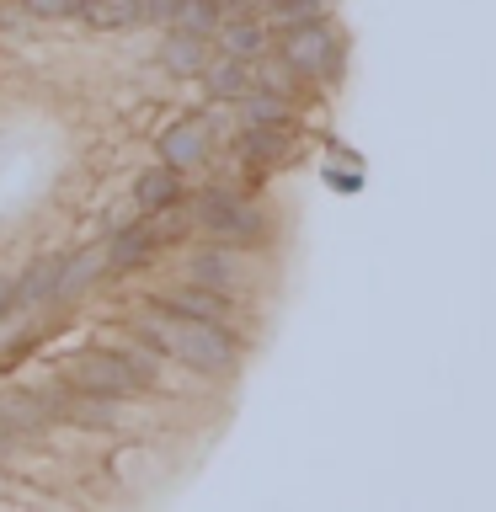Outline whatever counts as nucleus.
<instances>
[{
	"label": "nucleus",
	"instance_id": "f03ea898",
	"mask_svg": "<svg viewBox=\"0 0 496 512\" xmlns=\"http://www.w3.org/2000/svg\"><path fill=\"white\" fill-rule=\"evenodd\" d=\"M278 54L294 75H310V80H326V75L342 70V43H336V32L320 22V16H310V22H288Z\"/></svg>",
	"mask_w": 496,
	"mask_h": 512
},
{
	"label": "nucleus",
	"instance_id": "7ed1b4c3",
	"mask_svg": "<svg viewBox=\"0 0 496 512\" xmlns=\"http://www.w3.org/2000/svg\"><path fill=\"white\" fill-rule=\"evenodd\" d=\"M192 208H198V224L208 235H219V240H256L262 235V214H256L251 203H240L230 198V192H219V187H208L192 198Z\"/></svg>",
	"mask_w": 496,
	"mask_h": 512
},
{
	"label": "nucleus",
	"instance_id": "5701e85b",
	"mask_svg": "<svg viewBox=\"0 0 496 512\" xmlns=\"http://www.w3.org/2000/svg\"><path fill=\"white\" fill-rule=\"evenodd\" d=\"M6 454H11V432L0 427V459H6Z\"/></svg>",
	"mask_w": 496,
	"mask_h": 512
},
{
	"label": "nucleus",
	"instance_id": "6ab92c4d",
	"mask_svg": "<svg viewBox=\"0 0 496 512\" xmlns=\"http://www.w3.org/2000/svg\"><path fill=\"white\" fill-rule=\"evenodd\" d=\"M123 363H128V374L139 379V390L160 379V358H155V347H128V352H123Z\"/></svg>",
	"mask_w": 496,
	"mask_h": 512
},
{
	"label": "nucleus",
	"instance_id": "0eeeda50",
	"mask_svg": "<svg viewBox=\"0 0 496 512\" xmlns=\"http://www.w3.org/2000/svg\"><path fill=\"white\" fill-rule=\"evenodd\" d=\"M59 262H64V256H38V262H32V267L22 272V278L11 283V299H16V304H27V310H38V304H48V299H54Z\"/></svg>",
	"mask_w": 496,
	"mask_h": 512
},
{
	"label": "nucleus",
	"instance_id": "aec40b11",
	"mask_svg": "<svg viewBox=\"0 0 496 512\" xmlns=\"http://www.w3.org/2000/svg\"><path fill=\"white\" fill-rule=\"evenodd\" d=\"M267 16L272 22H310V16H320V0H267Z\"/></svg>",
	"mask_w": 496,
	"mask_h": 512
},
{
	"label": "nucleus",
	"instance_id": "dca6fc26",
	"mask_svg": "<svg viewBox=\"0 0 496 512\" xmlns=\"http://www.w3.org/2000/svg\"><path fill=\"white\" fill-rule=\"evenodd\" d=\"M246 118L251 123H267V128H288L294 123V107L283 102V91H246Z\"/></svg>",
	"mask_w": 496,
	"mask_h": 512
},
{
	"label": "nucleus",
	"instance_id": "9d476101",
	"mask_svg": "<svg viewBox=\"0 0 496 512\" xmlns=\"http://www.w3.org/2000/svg\"><path fill=\"white\" fill-rule=\"evenodd\" d=\"M155 304H166V310H176V315H192V320H219L224 310H230V294H214V288L192 283V288H176V294H160Z\"/></svg>",
	"mask_w": 496,
	"mask_h": 512
},
{
	"label": "nucleus",
	"instance_id": "1a4fd4ad",
	"mask_svg": "<svg viewBox=\"0 0 496 512\" xmlns=\"http://www.w3.org/2000/svg\"><path fill=\"white\" fill-rule=\"evenodd\" d=\"M203 86H208V96L214 102H235V96H246L251 91V70H246V59H214V64H203Z\"/></svg>",
	"mask_w": 496,
	"mask_h": 512
},
{
	"label": "nucleus",
	"instance_id": "4be33fe9",
	"mask_svg": "<svg viewBox=\"0 0 496 512\" xmlns=\"http://www.w3.org/2000/svg\"><path fill=\"white\" fill-rule=\"evenodd\" d=\"M6 310H11V278L0 272V315H6Z\"/></svg>",
	"mask_w": 496,
	"mask_h": 512
},
{
	"label": "nucleus",
	"instance_id": "423d86ee",
	"mask_svg": "<svg viewBox=\"0 0 496 512\" xmlns=\"http://www.w3.org/2000/svg\"><path fill=\"white\" fill-rule=\"evenodd\" d=\"M192 283L214 288V294H235L240 283H246V267H240V256L224 246V251H203L192 256Z\"/></svg>",
	"mask_w": 496,
	"mask_h": 512
},
{
	"label": "nucleus",
	"instance_id": "39448f33",
	"mask_svg": "<svg viewBox=\"0 0 496 512\" xmlns=\"http://www.w3.org/2000/svg\"><path fill=\"white\" fill-rule=\"evenodd\" d=\"M160 64H166L171 75H198L208 64V32H192V27L166 32V43H160Z\"/></svg>",
	"mask_w": 496,
	"mask_h": 512
},
{
	"label": "nucleus",
	"instance_id": "6e6552de",
	"mask_svg": "<svg viewBox=\"0 0 496 512\" xmlns=\"http://www.w3.org/2000/svg\"><path fill=\"white\" fill-rule=\"evenodd\" d=\"M219 43L230 59H256V54H267V27L256 16H230V22L219 16Z\"/></svg>",
	"mask_w": 496,
	"mask_h": 512
},
{
	"label": "nucleus",
	"instance_id": "f257e3e1",
	"mask_svg": "<svg viewBox=\"0 0 496 512\" xmlns=\"http://www.w3.org/2000/svg\"><path fill=\"white\" fill-rule=\"evenodd\" d=\"M139 336L155 352H166V358L198 368V374H230L235 368V342L219 331V320H192V315L166 310V304H150L139 315Z\"/></svg>",
	"mask_w": 496,
	"mask_h": 512
},
{
	"label": "nucleus",
	"instance_id": "20e7f679",
	"mask_svg": "<svg viewBox=\"0 0 496 512\" xmlns=\"http://www.w3.org/2000/svg\"><path fill=\"white\" fill-rule=\"evenodd\" d=\"M70 384L75 390H91V395H134L139 390V379L128 374V363H123V352H75L70 358Z\"/></svg>",
	"mask_w": 496,
	"mask_h": 512
},
{
	"label": "nucleus",
	"instance_id": "2eb2a0df",
	"mask_svg": "<svg viewBox=\"0 0 496 512\" xmlns=\"http://www.w3.org/2000/svg\"><path fill=\"white\" fill-rule=\"evenodd\" d=\"M150 251H155L150 230H144V224H134V230H118V235H112L107 262H112V267H139V262H150Z\"/></svg>",
	"mask_w": 496,
	"mask_h": 512
},
{
	"label": "nucleus",
	"instance_id": "412c9836",
	"mask_svg": "<svg viewBox=\"0 0 496 512\" xmlns=\"http://www.w3.org/2000/svg\"><path fill=\"white\" fill-rule=\"evenodd\" d=\"M80 0H27V11L32 16H75Z\"/></svg>",
	"mask_w": 496,
	"mask_h": 512
},
{
	"label": "nucleus",
	"instance_id": "9b49d317",
	"mask_svg": "<svg viewBox=\"0 0 496 512\" xmlns=\"http://www.w3.org/2000/svg\"><path fill=\"white\" fill-rule=\"evenodd\" d=\"M102 267H107V256H102V251H80V256H70V262H59L54 299H80L96 278H102Z\"/></svg>",
	"mask_w": 496,
	"mask_h": 512
},
{
	"label": "nucleus",
	"instance_id": "f8f14e48",
	"mask_svg": "<svg viewBox=\"0 0 496 512\" xmlns=\"http://www.w3.org/2000/svg\"><path fill=\"white\" fill-rule=\"evenodd\" d=\"M54 422V406L43 395H6L0 400V427L6 432H43Z\"/></svg>",
	"mask_w": 496,
	"mask_h": 512
},
{
	"label": "nucleus",
	"instance_id": "ddd939ff",
	"mask_svg": "<svg viewBox=\"0 0 496 512\" xmlns=\"http://www.w3.org/2000/svg\"><path fill=\"white\" fill-rule=\"evenodd\" d=\"M134 198L144 214H155V208H166L182 198V176H176V166H155V171H144L139 182H134Z\"/></svg>",
	"mask_w": 496,
	"mask_h": 512
},
{
	"label": "nucleus",
	"instance_id": "f3484780",
	"mask_svg": "<svg viewBox=\"0 0 496 512\" xmlns=\"http://www.w3.org/2000/svg\"><path fill=\"white\" fill-rule=\"evenodd\" d=\"M240 150H246L256 166H272V160L283 155V128H267V123H251L246 139H240Z\"/></svg>",
	"mask_w": 496,
	"mask_h": 512
},
{
	"label": "nucleus",
	"instance_id": "a211bd4d",
	"mask_svg": "<svg viewBox=\"0 0 496 512\" xmlns=\"http://www.w3.org/2000/svg\"><path fill=\"white\" fill-rule=\"evenodd\" d=\"M219 0H176V27H192V32H214L219 27Z\"/></svg>",
	"mask_w": 496,
	"mask_h": 512
},
{
	"label": "nucleus",
	"instance_id": "4468645a",
	"mask_svg": "<svg viewBox=\"0 0 496 512\" xmlns=\"http://www.w3.org/2000/svg\"><path fill=\"white\" fill-rule=\"evenodd\" d=\"M203 128L198 123H176L166 139H160V155H166V166H198L203 160Z\"/></svg>",
	"mask_w": 496,
	"mask_h": 512
}]
</instances>
